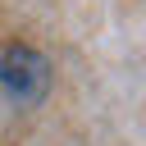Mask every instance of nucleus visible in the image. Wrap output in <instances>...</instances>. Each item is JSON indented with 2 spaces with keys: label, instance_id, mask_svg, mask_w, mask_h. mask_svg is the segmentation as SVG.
Instances as JSON below:
<instances>
[{
  "label": "nucleus",
  "instance_id": "nucleus-1",
  "mask_svg": "<svg viewBox=\"0 0 146 146\" xmlns=\"http://www.w3.org/2000/svg\"><path fill=\"white\" fill-rule=\"evenodd\" d=\"M0 91L14 105H41L50 91V64L32 46H9L0 55Z\"/></svg>",
  "mask_w": 146,
  "mask_h": 146
}]
</instances>
